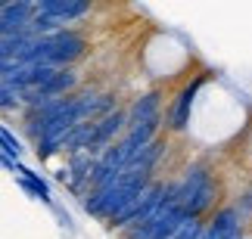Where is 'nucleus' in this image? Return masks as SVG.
I'll list each match as a JSON object with an SVG mask.
<instances>
[{
	"mask_svg": "<svg viewBox=\"0 0 252 239\" xmlns=\"http://www.w3.org/2000/svg\"><path fill=\"white\" fill-rule=\"evenodd\" d=\"M178 189V202L184 205V214L190 221H202L206 212L215 208V199H218V184H215V174H212L209 165H190L184 171V177L174 184Z\"/></svg>",
	"mask_w": 252,
	"mask_h": 239,
	"instance_id": "obj_1",
	"label": "nucleus"
},
{
	"mask_svg": "<svg viewBox=\"0 0 252 239\" xmlns=\"http://www.w3.org/2000/svg\"><path fill=\"white\" fill-rule=\"evenodd\" d=\"M202 84H206V75H196L190 84H184L181 93L171 100V106H168V131L171 133H184L190 128V115H193V106H196V97H199V90H202Z\"/></svg>",
	"mask_w": 252,
	"mask_h": 239,
	"instance_id": "obj_2",
	"label": "nucleus"
},
{
	"mask_svg": "<svg viewBox=\"0 0 252 239\" xmlns=\"http://www.w3.org/2000/svg\"><path fill=\"white\" fill-rule=\"evenodd\" d=\"M125 121H128V112L125 109H115V112H109V115H103L100 121H94V137H91L87 152L100 156L106 146H112V143L125 133Z\"/></svg>",
	"mask_w": 252,
	"mask_h": 239,
	"instance_id": "obj_3",
	"label": "nucleus"
},
{
	"mask_svg": "<svg viewBox=\"0 0 252 239\" xmlns=\"http://www.w3.org/2000/svg\"><path fill=\"white\" fill-rule=\"evenodd\" d=\"M91 9H94L91 0H37L34 3V13L50 16V19H56V22L65 25V28H69L72 22H78V19H84Z\"/></svg>",
	"mask_w": 252,
	"mask_h": 239,
	"instance_id": "obj_4",
	"label": "nucleus"
},
{
	"mask_svg": "<svg viewBox=\"0 0 252 239\" xmlns=\"http://www.w3.org/2000/svg\"><path fill=\"white\" fill-rule=\"evenodd\" d=\"M32 19H34V3H28V0L3 3L0 6V37L25 34L28 25H32Z\"/></svg>",
	"mask_w": 252,
	"mask_h": 239,
	"instance_id": "obj_5",
	"label": "nucleus"
},
{
	"mask_svg": "<svg viewBox=\"0 0 252 239\" xmlns=\"http://www.w3.org/2000/svg\"><path fill=\"white\" fill-rule=\"evenodd\" d=\"M125 112H128L125 131H128V128H137V124L162 121V93H159V90H147V93H140V97L134 100Z\"/></svg>",
	"mask_w": 252,
	"mask_h": 239,
	"instance_id": "obj_6",
	"label": "nucleus"
},
{
	"mask_svg": "<svg viewBox=\"0 0 252 239\" xmlns=\"http://www.w3.org/2000/svg\"><path fill=\"white\" fill-rule=\"evenodd\" d=\"M240 227L243 224H240L234 205H224L212 214V221H206V233L212 239H234V236H240Z\"/></svg>",
	"mask_w": 252,
	"mask_h": 239,
	"instance_id": "obj_7",
	"label": "nucleus"
},
{
	"mask_svg": "<svg viewBox=\"0 0 252 239\" xmlns=\"http://www.w3.org/2000/svg\"><path fill=\"white\" fill-rule=\"evenodd\" d=\"M16 184L25 189L32 199H37V202H44V205H53V193H50V184L37 174V171H32V168H25L22 161H19V171H16Z\"/></svg>",
	"mask_w": 252,
	"mask_h": 239,
	"instance_id": "obj_8",
	"label": "nucleus"
},
{
	"mask_svg": "<svg viewBox=\"0 0 252 239\" xmlns=\"http://www.w3.org/2000/svg\"><path fill=\"white\" fill-rule=\"evenodd\" d=\"M22 97H25L22 90L0 81V112H22Z\"/></svg>",
	"mask_w": 252,
	"mask_h": 239,
	"instance_id": "obj_9",
	"label": "nucleus"
},
{
	"mask_svg": "<svg viewBox=\"0 0 252 239\" xmlns=\"http://www.w3.org/2000/svg\"><path fill=\"white\" fill-rule=\"evenodd\" d=\"M0 149H3L9 159H16V161L22 159V152H25V149H22V140H19L16 133L6 128V124H0Z\"/></svg>",
	"mask_w": 252,
	"mask_h": 239,
	"instance_id": "obj_10",
	"label": "nucleus"
},
{
	"mask_svg": "<svg viewBox=\"0 0 252 239\" xmlns=\"http://www.w3.org/2000/svg\"><path fill=\"white\" fill-rule=\"evenodd\" d=\"M202 230H206V221H187V224H184L171 239H199Z\"/></svg>",
	"mask_w": 252,
	"mask_h": 239,
	"instance_id": "obj_11",
	"label": "nucleus"
},
{
	"mask_svg": "<svg viewBox=\"0 0 252 239\" xmlns=\"http://www.w3.org/2000/svg\"><path fill=\"white\" fill-rule=\"evenodd\" d=\"M234 212H237V217H240V224H243L246 217L252 214V193H246V196H240V202L234 205Z\"/></svg>",
	"mask_w": 252,
	"mask_h": 239,
	"instance_id": "obj_12",
	"label": "nucleus"
},
{
	"mask_svg": "<svg viewBox=\"0 0 252 239\" xmlns=\"http://www.w3.org/2000/svg\"><path fill=\"white\" fill-rule=\"evenodd\" d=\"M0 168H3L6 174H16V171H19V161H16V159H9L6 152L0 149Z\"/></svg>",
	"mask_w": 252,
	"mask_h": 239,
	"instance_id": "obj_13",
	"label": "nucleus"
},
{
	"mask_svg": "<svg viewBox=\"0 0 252 239\" xmlns=\"http://www.w3.org/2000/svg\"><path fill=\"white\" fill-rule=\"evenodd\" d=\"M249 239H252V236H249Z\"/></svg>",
	"mask_w": 252,
	"mask_h": 239,
	"instance_id": "obj_14",
	"label": "nucleus"
}]
</instances>
